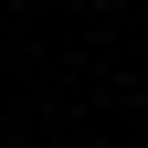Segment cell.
Returning a JSON list of instances; mask_svg holds the SVG:
<instances>
[{"mask_svg": "<svg viewBox=\"0 0 148 148\" xmlns=\"http://www.w3.org/2000/svg\"><path fill=\"white\" fill-rule=\"evenodd\" d=\"M85 11H116V0H85Z\"/></svg>", "mask_w": 148, "mask_h": 148, "instance_id": "1", "label": "cell"}]
</instances>
